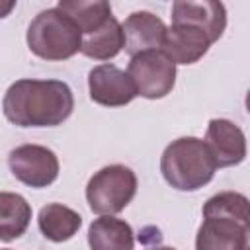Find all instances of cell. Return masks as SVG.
Returning <instances> with one entry per match:
<instances>
[{
  "mask_svg": "<svg viewBox=\"0 0 250 250\" xmlns=\"http://www.w3.org/2000/svg\"><path fill=\"white\" fill-rule=\"evenodd\" d=\"M27 47L45 61H64L74 57L82 45V33L74 20L62 10L47 8L39 12L25 33Z\"/></svg>",
  "mask_w": 250,
  "mask_h": 250,
  "instance_id": "4",
  "label": "cell"
},
{
  "mask_svg": "<svg viewBox=\"0 0 250 250\" xmlns=\"http://www.w3.org/2000/svg\"><path fill=\"white\" fill-rule=\"evenodd\" d=\"M2 109L18 127H57L70 117L74 96L62 80L21 78L6 90Z\"/></svg>",
  "mask_w": 250,
  "mask_h": 250,
  "instance_id": "1",
  "label": "cell"
},
{
  "mask_svg": "<svg viewBox=\"0 0 250 250\" xmlns=\"http://www.w3.org/2000/svg\"><path fill=\"white\" fill-rule=\"evenodd\" d=\"M123 49V29L115 16L107 18L100 27L82 35L80 53L94 61H109Z\"/></svg>",
  "mask_w": 250,
  "mask_h": 250,
  "instance_id": "15",
  "label": "cell"
},
{
  "mask_svg": "<svg viewBox=\"0 0 250 250\" xmlns=\"http://www.w3.org/2000/svg\"><path fill=\"white\" fill-rule=\"evenodd\" d=\"M0 250H10V248H0Z\"/></svg>",
  "mask_w": 250,
  "mask_h": 250,
  "instance_id": "20",
  "label": "cell"
},
{
  "mask_svg": "<svg viewBox=\"0 0 250 250\" xmlns=\"http://www.w3.org/2000/svg\"><path fill=\"white\" fill-rule=\"evenodd\" d=\"M203 223L195 234V250H248V199L238 191H221L203 205Z\"/></svg>",
  "mask_w": 250,
  "mask_h": 250,
  "instance_id": "2",
  "label": "cell"
},
{
  "mask_svg": "<svg viewBox=\"0 0 250 250\" xmlns=\"http://www.w3.org/2000/svg\"><path fill=\"white\" fill-rule=\"evenodd\" d=\"M148 250H176L172 246H154V248H148Z\"/></svg>",
  "mask_w": 250,
  "mask_h": 250,
  "instance_id": "19",
  "label": "cell"
},
{
  "mask_svg": "<svg viewBox=\"0 0 250 250\" xmlns=\"http://www.w3.org/2000/svg\"><path fill=\"white\" fill-rule=\"evenodd\" d=\"M137 193V176L129 166L109 164L100 168L86 184V201L96 215L123 211Z\"/></svg>",
  "mask_w": 250,
  "mask_h": 250,
  "instance_id": "5",
  "label": "cell"
},
{
  "mask_svg": "<svg viewBox=\"0 0 250 250\" xmlns=\"http://www.w3.org/2000/svg\"><path fill=\"white\" fill-rule=\"evenodd\" d=\"M14 8H16L14 0H0V18H6Z\"/></svg>",
  "mask_w": 250,
  "mask_h": 250,
  "instance_id": "18",
  "label": "cell"
},
{
  "mask_svg": "<svg viewBox=\"0 0 250 250\" xmlns=\"http://www.w3.org/2000/svg\"><path fill=\"white\" fill-rule=\"evenodd\" d=\"M217 164L203 139L180 137L160 156V172L168 186L178 191H197L215 176Z\"/></svg>",
  "mask_w": 250,
  "mask_h": 250,
  "instance_id": "3",
  "label": "cell"
},
{
  "mask_svg": "<svg viewBox=\"0 0 250 250\" xmlns=\"http://www.w3.org/2000/svg\"><path fill=\"white\" fill-rule=\"evenodd\" d=\"M172 23H188L199 27L211 39V43H215L221 39L227 27V10L225 4L213 0H178L172 4Z\"/></svg>",
  "mask_w": 250,
  "mask_h": 250,
  "instance_id": "11",
  "label": "cell"
},
{
  "mask_svg": "<svg viewBox=\"0 0 250 250\" xmlns=\"http://www.w3.org/2000/svg\"><path fill=\"white\" fill-rule=\"evenodd\" d=\"M123 29V49L127 55L135 57L146 51H160L166 37V23L152 12H133L121 23Z\"/></svg>",
  "mask_w": 250,
  "mask_h": 250,
  "instance_id": "9",
  "label": "cell"
},
{
  "mask_svg": "<svg viewBox=\"0 0 250 250\" xmlns=\"http://www.w3.org/2000/svg\"><path fill=\"white\" fill-rule=\"evenodd\" d=\"M205 145L209 146L217 168L236 166L246 158V137L242 129L229 119L209 121Z\"/></svg>",
  "mask_w": 250,
  "mask_h": 250,
  "instance_id": "10",
  "label": "cell"
},
{
  "mask_svg": "<svg viewBox=\"0 0 250 250\" xmlns=\"http://www.w3.org/2000/svg\"><path fill=\"white\" fill-rule=\"evenodd\" d=\"M211 45V39L199 27L172 23L166 29L162 51L174 64H193L209 51Z\"/></svg>",
  "mask_w": 250,
  "mask_h": 250,
  "instance_id": "12",
  "label": "cell"
},
{
  "mask_svg": "<svg viewBox=\"0 0 250 250\" xmlns=\"http://www.w3.org/2000/svg\"><path fill=\"white\" fill-rule=\"evenodd\" d=\"M90 250H133L135 236L127 221L113 215H102L88 227Z\"/></svg>",
  "mask_w": 250,
  "mask_h": 250,
  "instance_id": "13",
  "label": "cell"
},
{
  "mask_svg": "<svg viewBox=\"0 0 250 250\" xmlns=\"http://www.w3.org/2000/svg\"><path fill=\"white\" fill-rule=\"evenodd\" d=\"M127 74L133 80L137 96L146 100H160L168 96L176 84V64L164 51H146L131 57Z\"/></svg>",
  "mask_w": 250,
  "mask_h": 250,
  "instance_id": "6",
  "label": "cell"
},
{
  "mask_svg": "<svg viewBox=\"0 0 250 250\" xmlns=\"http://www.w3.org/2000/svg\"><path fill=\"white\" fill-rule=\"evenodd\" d=\"M31 223V205L14 191H0V240L12 242L20 238Z\"/></svg>",
  "mask_w": 250,
  "mask_h": 250,
  "instance_id": "16",
  "label": "cell"
},
{
  "mask_svg": "<svg viewBox=\"0 0 250 250\" xmlns=\"http://www.w3.org/2000/svg\"><path fill=\"white\" fill-rule=\"evenodd\" d=\"M37 225L47 240L64 242L78 232L82 227V217L62 203H47L37 215Z\"/></svg>",
  "mask_w": 250,
  "mask_h": 250,
  "instance_id": "14",
  "label": "cell"
},
{
  "mask_svg": "<svg viewBox=\"0 0 250 250\" xmlns=\"http://www.w3.org/2000/svg\"><path fill=\"white\" fill-rule=\"evenodd\" d=\"M10 172L29 188H47L59 178V158L43 145H20L8 154Z\"/></svg>",
  "mask_w": 250,
  "mask_h": 250,
  "instance_id": "7",
  "label": "cell"
},
{
  "mask_svg": "<svg viewBox=\"0 0 250 250\" xmlns=\"http://www.w3.org/2000/svg\"><path fill=\"white\" fill-rule=\"evenodd\" d=\"M88 90L92 102L105 107L127 105L137 96L129 74L111 62L98 64L88 72Z\"/></svg>",
  "mask_w": 250,
  "mask_h": 250,
  "instance_id": "8",
  "label": "cell"
},
{
  "mask_svg": "<svg viewBox=\"0 0 250 250\" xmlns=\"http://www.w3.org/2000/svg\"><path fill=\"white\" fill-rule=\"evenodd\" d=\"M57 8L74 20L82 35L94 31L113 16L111 6L105 0H61Z\"/></svg>",
  "mask_w": 250,
  "mask_h": 250,
  "instance_id": "17",
  "label": "cell"
}]
</instances>
